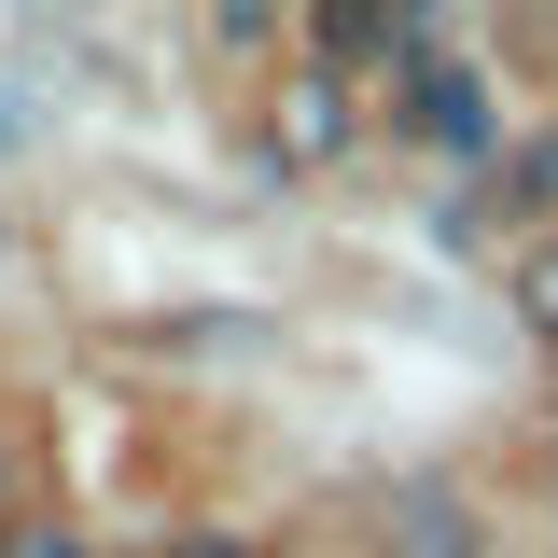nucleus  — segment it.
Returning a JSON list of instances; mask_svg holds the SVG:
<instances>
[{
  "instance_id": "5",
  "label": "nucleus",
  "mask_w": 558,
  "mask_h": 558,
  "mask_svg": "<svg viewBox=\"0 0 558 558\" xmlns=\"http://www.w3.org/2000/svg\"><path fill=\"white\" fill-rule=\"evenodd\" d=\"M168 558H238V545H168Z\"/></svg>"
},
{
  "instance_id": "3",
  "label": "nucleus",
  "mask_w": 558,
  "mask_h": 558,
  "mask_svg": "<svg viewBox=\"0 0 558 558\" xmlns=\"http://www.w3.org/2000/svg\"><path fill=\"white\" fill-rule=\"evenodd\" d=\"M517 322L558 349V238H545V252H517Z\"/></svg>"
},
{
  "instance_id": "4",
  "label": "nucleus",
  "mask_w": 558,
  "mask_h": 558,
  "mask_svg": "<svg viewBox=\"0 0 558 558\" xmlns=\"http://www.w3.org/2000/svg\"><path fill=\"white\" fill-rule=\"evenodd\" d=\"M0 558H84V545H70V531H14Z\"/></svg>"
},
{
  "instance_id": "1",
  "label": "nucleus",
  "mask_w": 558,
  "mask_h": 558,
  "mask_svg": "<svg viewBox=\"0 0 558 558\" xmlns=\"http://www.w3.org/2000/svg\"><path fill=\"white\" fill-rule=\"evenodd\" d=\"M405 84H418V140H447V154H475V140H488V98H475V70H447L433 43H405Z\"/></svg>"
},
{
  "instance_id": "2",
  "label": "nucleus",
  "mask_w": 558,
  "mask_h": 558,
  "mask_svg": "<svg viewBox=\"0 0 558 558\" xmlns=\"http://www.w3.org/2000/svg\"><path fill=\"white\" fill-rule=\"evenodd\" d=\"M418 28L405 14H377V0H336V14H322V57H405Z\"/></svg>"
}]
</instances>
